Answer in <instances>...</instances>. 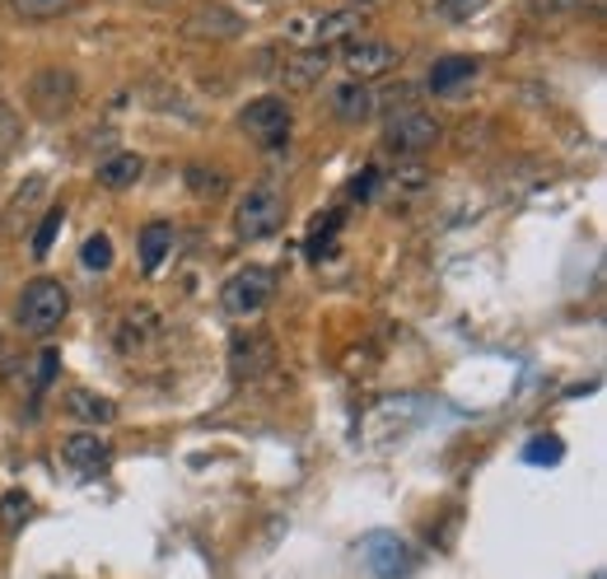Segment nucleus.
Returning <instances> with one entry per match:
<instances>
[{"label": "nucleus", "instance_id": "1", "mask_svg": "<svg viewBox=\"0 0 607 579\" xmlns=\"http://www.w3.org/2000/svg\"><path fill=\"white\" fill-rule=\"evenodd\" d=\"M65 308H71V299H65V290H61V281H33V285H24V295H19V327L29 332V337H52V332L61 327V318H65Z\"/></svg>", "mask_w": 607, "mask_h": 579}, {"label": "nucleus", "instance_id": "2", "mask_svg": "<svg viewBox=\"0 0 607 579\" xmlns=\"http://www.w3.org/2000/svg\"><path fill=\"white\" fill-rule=\"evenodd\" d=\"M285 225V196L272 183H257L249 187V196L234 206V230L243 243H257V238H272Z\"/></svg>", "mask_w": 607, "mask_h": 579}, {"label": "nucleus", "instance_id": "3", "mask_svg": "<svg viewBox=\"0 0 607 579\" xmlns=\"http://www.w3.org/2000/svg\"><path fill=\"white\" fill-rule=\"evenodd\" d=\"M272 295H276V272H272V266H243V272H234L230 281H224L220 304H224V314H230V318H253V314H262V308L272 304Z\"/></svg>", "mask_w": 607, "mask_h": 579}, {"label": "nucleus", "instance_id": "4", "mask_svg": "<svg viewBox=\"0 0 607 579\" xmlns=\"http://www.w3.org/2000/svg\"><path fill=\"white\" fill-rule=\"evenodd\" d=\"M239 126L249 131L257 145L276 150V145H285V136H290V103L266 94V99H257V103L243 108V113H239Z\"/></svg>", "mask_w": 607, "mask_h": 579}, {"label": "nucleus", "instance_id": "5", "mask_svg": "<svg viewBox=\"0 0 607 579\" xmlns=\"http://www.w3.org/2000/svg\"><path fill=\"white\" fill-rule=\"evenodd\" d=\"M439 141V122L421 108H407V113H393L388 126H384V145L397 150V154H421Z\"/></svg>", "mask_w": 607, "mask_h": 579}, {"label": "nucleus", "instance_id": "6", "mask_svg": "<svg viewBox=\"0 0 607 579\" xmlns=\"http://www.w3.org/2000/svg\"><path fill=\"white\" fill-rule=\"evenodd\" d=\"M360 561L370 566L374 579H402L412 570L407 542H402L397 532H370V538H360Z\"/></svg>", "mask_w": 607, "mask_h": 579}, {"label": "nucleus", "instance_id": "7", "mask_svg": "<svg viewBox=\"0 0 607 579\" xmlns=\"http://www.w3.org/2000/svg\"><path fill=\"white\" fill-rule=\"evenodd\" d=\"M272 365H276V342L266 337V332H249V337H234V346H230V369H234L239 384H243V378L266 374Z\"/></svg>", "mask_w": 607, "mask_h": 579}, {"label": "nucleus", "instance_id": "8", "mask_svg": "<svg viewBox=\"0 0 607 579\" xmlns=\"http://www.w3.org/2000/svg\"><path fill=\"white\" fill-rule=\"evenodd\" d=\"M346 71L355 80H370V75H388L397 65V48L393 42H378V38H360V42H346Z\"/></svg>", "mask_w": 607, "mask_h": 579}, {"label": "nucleus", "instance_id": "9", "mask_svg": "<svg viewBox=\"0 0 607 579\" xmlns=\"http://www.w3.org/2000/svg\"><path fill=\"white\" fill-rule=\"evenodd\" d=\"M29 94H33V108L42 118H61L65 108L75 103V75L71 71H42Z\"/></svg>", "mask_w": 607, "mask_h": 579}, {"label": "nucleus", "instance_id": "10", "mask_svg": "<svg viewBox=\"0 0 607 579\" xmlns=\"http://www.w3.org/2000/svg\"><path fill=\"white\" fill-rule=\"evenodd\" d=\"M332 113L342 118V122H370L378 113V103H374V89L365 80H351V84H336L332 89Z\"/></svg>", "mask_w": 607, "mask_h": 579}, {"label": "nucleus", "instance_id": "11", "mask_svg": "<svg viewBox=\"0 0 607 579\" xmlns=\"http://www.w3.org/2000/svg\"><path fill=\"white\" fill-rule=\"evenodd\" d=\"M327 48H308V52H295V57H285V71H281V84L285 89H313L323 75H327Z\"/></svg>", "mask_w": 607, "mask_h": 579}, {"label": "nucleus", "instance_id": "12", "mask_svg": "<svg viewBox=\"0 0 607 579\" xmlns=\"http://www.w3.org/2000/svg\"><path fill=\"white\" fill-rule=\"evenodd\" d=\"M61 458L71 463V467H80V473H99V467H103L112 454H108V444H103L94 430H75V435H65Z\"/></svg>", "mask_w": 607, "mask_h": 579}, {"label": "nucleus", "instance_id": "13", "mask_svg": "<svg viewBox=\"0 0 607 579\" xmlns=\"http://www.w3.org/2000/svg\"><path fill=\"white\" fill-rule=\"evenodd\" d=\"M472 75H477V57H444L431 71V94H454V89Z\"/></svg>", "mask_w": 607, "mask_h": 579}, {"label": "nucleus", "instance_id": "14", "mask_svg": "<svg viewBox=\"0 0 607 579\" xmlns=\"http://www.w3.org/2000/svg\"><path fill=\"white\" fill-rule=\"evenodd\" d=\"M169 248H173V225L169 220H150V225L141 230V266L145 272H160Z\"/></svg>", "mask_w": 607, "mask_h": 579}, {"label": "nucleus", "instance_id": "15", "mask_svg": "<svg viewBox=\"0 0 607 579\" xmlns=\"http://www.w3.org/2000/svg\"><path fill=\"white\" fill-rule=\"evenodd\" d=\"M65 407H71V416H80V420H94V426H112V420H118V403H112V397L84 393V388H75L65 397Z\"/></svg>", "mask_w": 607, "mask_h": 579}, {"label": "nucleus", "instance_id": "16", "mask_svg": "<svg viewBox=\"0 0 607 579\" xmlns=\"http://www.w3.org/2000/svg\"><path fill=\"white\" fill-rule=\"evenodd\" d=\"M141 173H145L141 154H112V160L99 164V183H103V187H131Z\"/></svg>", "mask_w": 607, "mask_h": 579}, {"label": "nucleus", "instance_id": "17", "mask_svg": "<svg viewBox=\"0 0 607 579\" xmlns=\"http://www.w3.org/2000/svg\"><path fill=\"white\" fill-rule=\"evenodd\" d=\"M42 196H48V177H29V183L14 192V202H10V220H6V234H10V238L19 234V220H29V211L42 202Z\"/></svg>", "mask_w": 607, "mask_h": 579}, {"label": "nucleus", "instance_id": "18", "mask_svg": "<svg viewBox=\"0 0 607 579\" xmlns=\"http://www.w3.org/2000/svg\"><path fill=\"white\" fill-rule=\"evenodd\" d=\"M150 332H160V314H154V308H131L122 318V351H136Z\"/></svg>", "mask_w": 607, "mask_h": 579}, {"label": "nucleus", "instance_id": "19", "mask_svg": "<svg viewBox=\"0 0 607 579\" xmlns=\"http://www.w3.org/2000/svg\"><path fill=\"white\" fill-rule=\"evenodd\" d=\"M29 515H33L29 491H6V496H0V528H6V532H19L29 524Z\"/></svg>", "mask_w": 607, "mask_h": 579}, {"label": "nucleus", "instance_id": "20", "mask_svg": "<svg viewBox=\"0 0 607 579\" xmlns=\"http://www.w3.org/2000/svg\"><path fill=\"white\" fill-rule=\"evenodd\" d=\"M360 19H365V14H355V10H336V14L323 19L318 33H313V38H318V48H327V42H336V38H351V33L360 29Z\"/></svg>", "mask_w": 607, "mask_h": 579}, {"label": "nucleus", "instance_id": "21", "mask_svg": "<svg viewBox=\"0 0 607 579\" xmlns=\"http://www.w3.org/2000/svg\"><path fill=\"white\" fill-rule=\"evenodd\" d=\"M560 458H566V444H560L556 435H537V439L524 444V463H533V467H552Z\"/></svg>", "mask_w": 607, "mask_h": 579}, {"label": "nucleus", "instance_id": "22", "mask_svg": "<svg viewBox=\"0 0 607 579\" xmlns=\"http://www.w3.org/2000/svg\"><path fill=\"white\" fill-rule=\"evenodd\" d=\"M188 183H192L196 196H224V192H230V177H224L220 169H206V164H192Z\"/></svg>", "mask_w": 607, "mask_h": 579}, {"label": "nucleus", "instance_id": "23", "mask_svg": "<svg viewBox=\"0 0 607 579\" xmlns=\"http://www.w3.org/2000/svg\"><path fill=\"white\" fill-rule=\"evenodd\" d=\"M14 14H24V19H57L65 10H75L80 0H10Z\"/></svg>", "mask_w": 607, "mask_h": 579}, {"label": "nucleus", "instance_id": "24", "mask_svg": "<svg viewBox=\"0 0 607 579\" xmlns=\"http://www.w3.org/2000/svg\"><path fill=\"white\" fill-rule=\"evenodd\" d=\"M61 225H65V211H61V206H52L48 215H42L38 234H33V257H48V253H52V243H57Z\"/></svg>", "mask_w": 607, "mask_h": 579}, {"label": "nucleus", "instance_id": "25", "mask_svg": "<svg viewBox=\"0 0 607 579\" xmlns=\"http://www.w3.org/2000/svg\"><path fill=\"white\" fill-rule=\"evenodd\" d=\"M80 262L89 266V272H108V266H112V238L108 234H89L84 248H80Z\"/></svg>", "mask_w": 607, "mask_h": 579}, {"label": "nucleus", "instance_id": "26", "mask_svg": "<svg viewBox=\"0 0 607 579\" xmlns=\"http://www.w3.org/2000/svg\"><path fill=\"white\" fill-rule=\"evenodd\" d=\"M57 369H61V351H57V346H42V351H38V369H33V388L48 393V388L57 384Z\"/></svg>", "mask_w": 607, "mask_h": 579}, {"label": "nucleus", "instance_id": "27", "mask_svg": "<svg viewBox=\"0 0 607 579\" xmlns=\"http://www.w3.org/2000/svg\"><path fill=\"white\" fill-rule=\"evenodd\" d=\"M19 131H24V126H19L14 108H6V103H0V160H6V154L19 145Z\"/></svg>", "mask_w": 607, "mask_h": 579}, {"label": "nucleus", "instance_id": "28", "mask_svg": "<svg viewBox=\"0 0 607 579\" xmlns=\"http://www.w3.org/2000/svg\"><path fill=\"white\" fill-rule=\"evenodd\" d=\"M482 6H486V0H439V10H444L448 19H472Z\"/></svg>", "mask_w": 607, "mask_h": 579}, {"label": "nucleus", "instance_id": "29", "mask_svg": "<svg viewBox=\"0 0 607 579\" xmlns=\"http://www.w3.org/2000/svg\"><path fill=\"white\" fill-rule=\"evenodd\" d=\"M374 187H378V173L370 169L365 177H355V183H351V196H360V202H370V196H374Z\"/></svg>", "mask_w": 607, "mask_h": 579}, {"label": "nucleus", "instance_id": "30", "mask_svg": "<svg viewBox=\"0 0 607 579\" xmlns=\"http://www.w3.org/2000/svg\"><path fill=\"white\" fill-rule=\"evenodd\" d=\"M594 579H603V575H594Z\"/></svg>", "mask_w": 607, "mask_h": 579}]
</instances>
